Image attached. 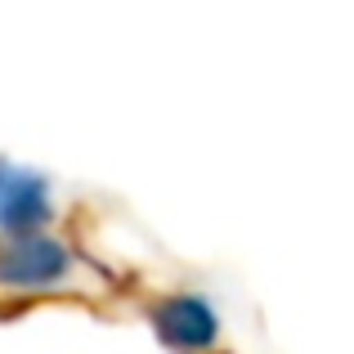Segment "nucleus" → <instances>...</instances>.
I'll use <instances>...</instances> for the list:
<instances>
[{
    "label": "nucleus",
    "mask_w": 354,
    "mask_h": 354,
    "mask_svg": "<svg viewBox=\"0 0 354 354\" xmlns=\"http://www.w3.org/2000/svg\"><path fill=\"white\" fill-rule=\"evenodd\" d=\"M72 269V251L63 242H54L50 234H27V238H9L0 247V287L14 292H45L59 287Z\"/></svg>",
    "instance_id": "obj_1"
},
{
    "label": "nucleus",
    "mask_w": 354,
    "mask_h": 354,
    "mask_svg": "<svg viewBox=\"0 0 354 354\" xmlns=\"http://www.w3.org/2000/svg\"><path fill=\"white\" fill-rule=\"evenodd\" d=\"M50 220H54L50 184L32 171L0 162V229L9 238H27V234H45Z\"/></svg>",
    "instance_id": "obj_2"
},
{
    "label": "nucleus",
    "mask_w": 354,
    "mask_h": 354,
    "mask_svg": "<svg viewBox=\"0 0 354 354\" xmlns=\"http://www.w3.org/2000/svg\"><path fill=\"white\" fill-rule=\"evenodd\" d=\"M153 323L157 332H162L166 346L184 350V354H202L216 346V310H211L207 301H198V296H166L162 305L153 310Z\"/></svg>",
    "instance_id": "obj_3"
}]
</instances>
